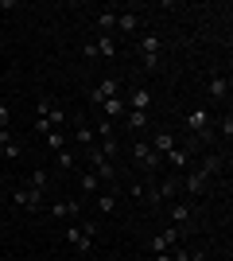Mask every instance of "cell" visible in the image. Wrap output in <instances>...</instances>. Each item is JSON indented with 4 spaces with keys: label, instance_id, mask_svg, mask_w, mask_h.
<instances>
[{
    "label": "cell",
    "instance_id": "obj_1",
    "mask_svg": "<svg viewBox=\"0 0 233 261\" xmlns=\"http://www.w3.org/2000/svg\"><path fill=\"white\" fill-rule=\"evenodd\" d=\"M187 129L194 133V141H214V117H210V109L194 106L187 113Z\"/></svg>",
    "mask_w": 233,
    "mask_h": 261
},
{
    "label": "cell",
    "instance_id": "obj_2",
    "mask_svg": "<svg viewBox=\"0 0 233 261\" xmlns=\"http://www.w3.org/2000/svg\"><path fill=\"white\" fill-rule=\"evenodd\" d=\"M167 218H171V226H179L183 234H187L190 218H194V199H175V203L167 207Z\"/></svg>",
    "mask_w": 233,
    "mask_h": 261
},
{
    "label": "cell",
    "instance_id": "obj_3",
    "mask_svg": "<svg viewBox=\"0 0 233 261\" xmlns=\"http://www.w3.org/2000/svg\"><path fill=\"white\" fill-rule=\"evenodd\" d=\"M132 160L140 164L144 172H159V168H163V156L152 152V144H148V141H136L132 144Z\"/></svg>",
    "mask_w": 233,
    "mask_h": 261
},
{
    "label": "cell",
    "instance_id": "obj_4",
    "mask_svg": "<svg viewBox=\"0 0 233 261\" xmlns=\"http://www.w3.org/2000/svg\"><path fill=\"white\" fill-rule=\"evenodd\" d=\"M12 203L20 211H43V191H35V187H12Z\"/></svg>",
    "mask_w": 233,
    "mask_h": 261
},
{
    "label": "cell",
    "instance_id": "obj_5",
    "mask_svg": "<svg viewBox=\"0 0 233 261\" xmlns=\"http://www.w3.org/2000/svg\"><path fill=\"white\" fill-rule=\"evenodd\" d=\"M175 242H183V230H179V226H167L163 234H155V238L148 242V250H152V253H167Z\"/></svg>",
    "mask_w": 233,
    "mask_h": 261
},
{
    "label": "cell",
    "instance_id": "obj_6",
    "mask_svg": "<svg viewBox=\"0 0 233 261\" xmlns=\"http://www.w3.org/2000/svg\"><path fill=\"white\" fill-rule=\"evenodd\" d=\"M179 184L187 187V195H190V199H202L206 191H210V175H202L198 168H194V172H190L187 179H179Z\"/></svg>",
    "mask_w": 233,
    "mask_h": 261
},
{
    "label": "cell",
    "instance_id": "obj_7",
    "mask_svg": "<svg viewBox=\"0 0 233 261\" xmlns=\"http://www.w3.org/2000/svg\"><path fill=\"white\" fill-rule=\"evenodd\" d=\"M121 94V78H101L97 86L89 90V101L97 106V101H105V98H117Z\"/></svg>",
    "mask_w": 233,
    "mask_h": 261
},
{
    "label": "cell",
    "instance_id": "obj_8",
    "mask_svg": "<svg viewBox=\"0 0 233 261\" xmlns=\"http://www.w3.org/2000/svg\"><path fill=\"white\" fill-rule=\"evenodd\" d=\"M124 101H128V109H136V113H148L155 98H152V90H148V86H136V90L124 94Z\"/></svg>",
    "mask_w": 233,
    "mask_h": 261
},
{
    "label": "cell",
    "instance_id": "obj_9",
    "mask_svg": "<svg viewBox=\"0 0 233 261\" xmlns=\"http://www.w3.org/2000/svg\"><path fill=\"white\" fill-rule=\"evenodd\" d=\"M43 211L51 218H74L78 211H82V203H78V199H58V203H47Z\"/></svg>",
    "mask_w": 233,
    "mask_h": 261
},
{
    "label": "cell",
    "instance_id": "obj_10",
    "mask_svg": "<svg viewBox=\"0 0 233 261\" xmlns=\"http://www.w3.org/2000/svg\"><path fill=\"white\" fill-rule=\"evenodd\" d=\"M97 106H101V113H105L109 121H121L124 113H128V101H124V94H117V98H105V101H97Z\"/></svg>",
    "mask_w": 233,
    "mask_h": 261
},
{
    "label": "cell",
    "instance_id": "obj_11",
    "mask_svg": "<svg viewBox=\"0 0 233 261\" xmlns=\"http://www.w3.org/2000/svg\"><path fill=\"white\" fill-rule=\"evenodd\" d=\"M121 121H124V129H128V133H136V137L152 129V117H148V113H136V109H128V113H124Z\"/></svg>",
    "mask_w": 233,
    "mask_h": 261
},
{
    "label": "cell",
    "instance_id": "obj_12",
    "mask_svg": "<svg viewBox=\"0 0 233 261\" xmlns=\"http://www.w3.org/2000/svg\"><path fill=\"white\" fill-rule=\"evenodd\" d=\"M206 94H210V101H225L229 98V74H214L206 82Z\"/></svg>",
    "mask_w": 233,
    "mask_h": 261
},
{
    "label": "cell",
    "instance_id": "obj_13",
    "mask_svg": "<svg viewBox=\"0 0 233 261\" xmlns=\"http://www.w3.org/2000/svg\"><path fill=\"white\" fill-rule=\"evenodd\" d=\"M190 156H194V152H190V144H175V148L163 156V168H187Z\"/></svg>",
    "mask_w": 233,
    "mask_h": 261
},
{
    "label": "cell",
    "instance_id": "obj_14",
    "mask_svg": "<svg viewBox=\"0 0 233 261\" xmlns=\"http://www.w3.org/2000/svg\"><path fill=\"white\" fill-rule=\"evenodd\" d=\"M78 172V187H82V195H101V179L89 168H74Z\"/></svg>",
    "mask_w": 233,
    "mask_h": 261
},
{
    "label": "cell",
    "instance_id": "obj_15",
    "mask_svg": "<svg viewBox=\"0 0 233 261\" xmlns=\"http://www.w3.org/2000/svg\"><path fill=\"white\" fill-rule=\"evenodd\" d=\"M159 47H163V39H159L155 32H140L136 35V51L140 55H159Z\"/></svg>",
    "mask_w": 233,
    "mask_h": 261
},
{
    "label": "cell",
    "instance_id": "obj_16",
    "mask_svg": "<svg viewBox=\"0 0 233 261\" xmlns=\"http://www.w3.org/2000/svg\"><path fill=\"white\" fill-rule=\"evenodd\" d=\"M117 28H121L124 35H140V12H117Z\"/></svg>",
    "mask_w": 233,
    "mask_h": 261
},
{
    "label": "cell",
    "instance_id": "obj_17",
    "mask_svg": "<svg viewBox=\"0 0 233 261\" xmlns=\"http://www.w3.org/2000/svg\"><path fill=\"white\" fill-rule=\"evenodd\" d=\"M148 144H152V152L167 156V152H171V148H175V144H179V137H175V133H163V129H159V133H155V137H152V141H148Z\"/></svg>",
    "mask_w": 233,
    "mask_h": 261
},
{
    "label": "cell",
    "instance_id": "obj_18",
    "mask_svg": "<svg viewBox=\"0 0 233 261\" xmlns=\"http://www.w3.org/2000/svg\"><path fill=\"white\" fill-rule=\"evenodd\" d=\"M74 144H82V148H89V144H97V133H93V125H86V121H78V129H74Z\"/></svg>",
    "mask_w": 233,
    "mask_h": 261
},
{
    "label": "cell",
    "instance_id": "obj_19",
    "mask_svg": "<svg viewBox=\"0 0 233 261\" xmlns=\"http://www.w3.org/2000/svg\"><path fill=\"white\" fill-rule=\"evenodd\" d=\"M179 187H183V184H179V175H167L163 184H155V191H159V203L175 199V195H179Z\"/></svg>",
    "mask_w": 233,
    "mask_h": 261
},
{
    "label": "cell",
    "instance_id": "obj_20",
    "mask_svg": "<svg viewBox=\"0 0 233 261\" xmlns=\"http://www.w3.org/2000/svg\"><path fill=\"white\" fill-rule=\"evenodd\" d=\"M97 55L101 59H117V55H121V47H117V39H113V35H97Z\"/></svg>",
    "mask_w": 233,
    "mask_h": 261
},
{
    "label": "cell",
    "instance_id": "obj_21",
    "mask_svg": "<svg viewBox=\"0 0 233 261\" xmlns=\"http://www.w3.org/2000/svg\"><path fill=\"white\" fill-rule=\"evenodd\" d=\"M97 152L105 156V160H117V156H121V141H117V137H101V141H97Z\"/></svg>",
    "mask_w": 233,
    "mask_h": 261
},
{
    "label": "cell",
    "instance_id": "obj_22",
    "mask_svg": "<svg viewBox=\"0 0 233 261\" xmlns=\"http://www.w3.org/2000/svg\"><path fill=\"white\" fill-rule=\"evenodd\" d=\"M198 172H202V175H210V179H214V175L222 172V156H218V152H210V156H202V164H198Z\"/></svg>",
    "mask_w": 233,
    "mask_h": 261
},
{
    "label": "cell",
    "instance_id": "obj_23",
    "mask_svg": "<svg viewBox=\"0 0 233 261\" xmlns=\"http://www.w3.org/2000/svg\"><path fill=\"white\" fill-rule=\"evenodd\" d=\"M113 28H117V12H113V8L97 12V32L101 35H113Z\"/></svg>",
    "mask_w": 233,
    "mask_h": 261
},
{
    "label": "cell",
    "instance_id": "obj_24",
    "mask_svg": "<svg viewBox=\"0 0 233 261\" xmlns=\"http://www.w3.org/2000/svg\"><path fill=\"white\" fill-rule=\"evenodd\" d=\"M43 141H47V148H51V152H62V148H70V137H62V133H47V137H43Z\"/></svg>",
    "mask_w": 233,
    "mask_h": 261
},
{
    "label": "cell",
    "instance_id": "obj_25",
    "mask_svg": "<svg viewBox=\"0 0 233 261\" xmlns=\"http://www.w3.org/2000/svg\"><path fill=\"white\" fill-rule=\"evenodd\" d=\"M117 203H121V199H117V191L109 187V191L97 199V211H101V215H113V211H117Z\"/></svg>",
    "mask_w": 233,
    "mask_h": 261
},
{
    "label": "cell",
    "instance_id": "obj_26",
    "mask_svg": "<svg viewBox=\"0 0 233 261\" xmlns=\"http://www.w3.org/2000/svg\"><path fill=\"white\" fill-rule=\"evenodd\" d=\"M4 160H23V141L8 137V141H4Z\"/></svg>",
    "mask_w": 233,
    "mask_h": 261
},
{
    "label": "cell",
    "instance_id": "obj_27",
    "mask_svg": "<svg viewBox=\"0 0 233 261\" xmlns=\"http://www.w3.org/2000/svg\"><path fill=\"white\" fill-rule=\"evenodd\" d=\"M47 184H51V175H47L43 168H35L31 179H27V187H35V191H47Z\"/></svg>",
    "mask_w": 233,
    "mask_h": 261
},
{
    "label": "cell",
    "instance_id": "obj_28",
    "mask_svg": "<svg viewBox=\"0 0 233 261\" xmlns=\"http://www.w3.org/2000/svg\"><path fill=\"white\" fill-rule=\"evenodd\" d=\"M55 164H58V168H66V172H70V168H78V156L70 152V148H62V152H55Z\"/></svg>",
    "mask_w": 233,
    "mask_h": 261
},
{
    "label": "cell",
    "instance_id": "obj_29",
    "mask_svg": "<svg viewBox=\"0 0 233 261\" xmlns=\"http://www.w3.org/2000/svg\"><path fill=\"white\" fill-rule=\"evenodd\" d=\"M93 133H97V141H101V137H113V121H109V117H101L97 125H93Z\"/></svg>",
    "mask_w": 233,
    "mask_h": 261
},
{
    "label": "cell",
    "instance_id": "obj_30",
    "mask_svg": "<svg viewBox=\"0 0 233 261\" xmlns=\"http://www.w3.org/2000/svg\"><path fill=\"white\" fill-rule=\"evenodd\" d=\"M140 63H144V70L152 74V70H159V55H140Z\"/></svg>",
    "mask_w": 233,
    "mask_h": 261
},
{
    "label": "cell",
    "instance_id": "obj_31",
    "mask_svg": "<svg viewBox=\"0 0 233 261\" xmlns=\"http://www.w3.org/2000/svg\"><path fill=\"white\" fill-rule=\"evenodd\" d=\"M35 133H39V137H47V133H55V125H51L47 117H35Z\"/></svg>",
    "mask_w": 233,
    "mask_h": 261
},
{
    "label": "cell",
    "instance_id": "obj_32",
    "mask_svg": "<svg viewBox=\"0 0 233 261\" xmlns=\"http://www.w3.org/2000/svg\"><path fill=\"white\" fill-rule=\"evenodd\" d=\"M8 125H12V109L0 101V129H8Z\"/></svg>",
    "mask_w": 233,
    "mask_h": 261
},
{
    "label": "cell",
    "instance_id": "obj_33",
    "mask_svg": "<svg viewBox=\"0 0 233 261\" xmlns=\"http://www.w3.org/2000/svg\"><path fill=\"white\" fill-rule=\"evenodd\" d=\"M222 137H225V141H229V137H233V117H229V113H225V117H222Z\"/></svg>",
    "mask_w": 233,
    "mask_h": 261
},
{
    "label": "cell",
    "instance_id": "obj_34",
    "mask_svg": "<svg viewBox=\"0 0 233 261\" xmlns=\"http://www.w3.org/2000/svg\"><path fill=\"white\" fill-rule=\"evenodd\" d=\"M187 261H210V257H206V250H190Z\"/></svg>",
    "mask_w": 233,
    "mask_h": 261
},
{
    "label": "cell",
    "instance_id": "obj_35",
    "mask_svg": "<svg viewBox=\"0 0 233 261\" xmlns=\"http://www.w3.org/2000/svg\"><path fill=\"white\" fill-rule=\"evenodd\" d=\"M8 137H12L8 129H0V160H4V141H8Z\"/></svg>",
    "mask_w": 233,
    "mask_h": 261
},
{
    "label": "cell",
    "instance_id": "obj_36",
    "mask_svg": "<svg viewBox=\"0 0 233 261\" xmlns=\"http://www.w3.org/2000/svg\"><path fill=\"white\" fill-rule=\"evenodd\" d=\"M0 184H4V175H0Z\"/></svg>",
    "mask_w": 233,
    "mask_h": 261
}]
</instances>
